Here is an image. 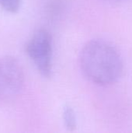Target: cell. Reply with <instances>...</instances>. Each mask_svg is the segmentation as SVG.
I'll list each match as a JSON object with an SVG mask.
<instances>
[{
	"instance_id": "cell-4",
	"label": "cell",
	"mask_w": 132,
	"mask_h": 133,
	"mask_svg": "<svg viewBox=\"0 0 132 133\" xmlns=\"http://www.w3.org/2000/svg\"><path fill=\"white\" fill-rule=\"evenodd\" d=\"M63 120L65 127L69 131H73L76 127V118L73 109L67 106L63 111Z\"/></svg>"
},
{
	"instance_id": "cell-5",
	"label": "cell",
	"mask_w": 132,
	"mask_h": 133,
	"mask_svg": "<svg viewBox=\"0 0 132 133\" xmlns=\"http://www.w3.org/2000/svg\"><path fill=\"white\" fill-rule=\"evenodd\" d=\"M21 0H0V6L9 12H16L20 7Z\"/></svg>"
},
{
	"instance_id": "cell-2",
	"label": "cell",
	"mask_w": 132,
	"mask_h": 133,
	"mask_svg": "<svg viewBox=\"0 0 132 133\" xmlns=\"http://www.w3.org/2000/svg\"><path fill=\"white\" fill-rule=\"evenodd\" d=\"M26 51L38 72L49 77L52 70V40L46 30L36 31L26 45Z\"/></svg>"
},
{
	"instance_id": "cell-1",
	"label": "cell",
	"mask_w": 132,
	"mask_h": 133,
	"mask_svg": "<svg viewBox=\"0 0 132 133\" xmlns=\"http://www.w3.org/2000/svg\"><path fill=\"white\" fill-rule=\"evenodd\" d=\"M80 65L84 75L100 86L116 83L123 72L122 59L117 51L100 40L91 41L83 47Z\"/></svg>"
},
{
	"instance_id": "cell-3",
	"label": "cell",
	"mask_w": 132,
	"mask_h": 133,
	"mask_svg": "<svg viewBox=\"0 0 132 133\" xmlns=\"http://www.w3.org/2000/svg\"><path fill=\"white\" fill-rule=\"evenodd\" d=\"M24 81L19 63L9 56H0V101L16 97L22 90Z\"/></svg>"
}]
</instances>
